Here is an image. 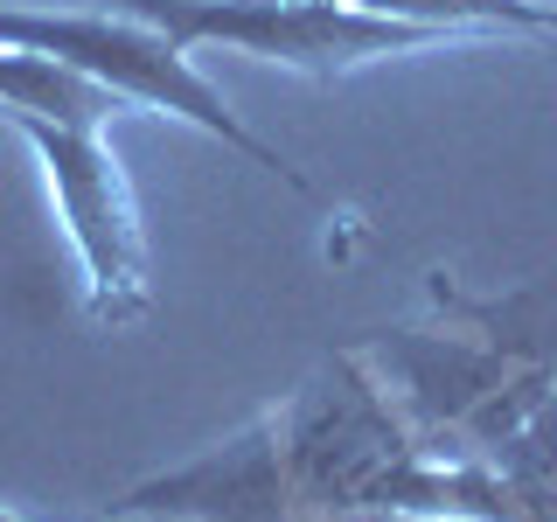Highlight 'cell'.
<instances>
[{
	"label": "cell",
	"instance_id": "5b68a950",
	"mask_svg": "<svg viewBox=\"0 0 557 522\" xmlns=\"http://www.w3.org/2000/svg\"><path fill=\"white\" fill-rule=\"evenodd\" d=\"M35 161L49 174L57 223L84 265V293L104 327H126L153 307V272H147V223H139L133 182L119 153L104 147L91 119H42V112H8Z\"/></svg>",
	"mask_w": 557,
	"mask_h": 522
},
{
	"label": "cell",
	"instance_id": "6da1fadb",
	"mask_svg": "<svg viewBox=\"0 0 557 522\" xmlns=\"http://www.w3.org/2000/svg\"><path fill=\"white\" fill-rule=\"evenodd\" d=\"M126 522H516L509 481L481 460H432L362 370L327 356L278 411L202 460L126 487Z\"/></svg>",
	"mask_w": 557,
	"mask_h": 522
},
{
	"label": "cell",
	"instance_id": "277c9868",
	"mask_svg": "<svg viewBox=\"0 0 557 522\" xmlns=\"http://www.w3.org/2000/svg\"><path fill=\"white\" fill-rule=\"evenodd\" d=\"M119 14L161 28L182 49H237L258 63H286L300 77H342L356 63L397 57V49L446 42V28L370 14L348 0H112Z\"/></svg>",
	"mask_w": 557,
	"mask_h": 522
},
{
	"label": "cell",
	"instance_id": "7a4b0ae2",
	"mask_svg": "<svg viewBox=\"0 0 557 522\" xmlns=\"http://www.w3.org/2000/svg\"><path fill=\"white\" fill-rule=\"evenodd\" d=\"M440 327H376L348 341L432 460H495L557 390V300H467L432 278Z\"/></svg>",
	"mask_w": 557,
	"mask_h": 522
},
{
	"label": "cell",
	"instance_id": "52a82bcc",
	"mask_svg": "<svg viewBox=\"0 0 557 522\" xmlns=\"http://www.w3.org/2000/svg\"><path fill=\"white\" fill-rule=\"evenodd\" d=\"M0 522H28V515H14V509H0Z\"/></svg>",
	"mask_w": 557,
	"mask_h": 522
},
{
	"label": "cell",
	"instance_id": "8992f818",
	"mask_svg": "<svg viewBox=\"0 0 557 522\" xmlns=\"http://www.w3.org/2000/svg\"><path fill=\"white\" fill-rule=\"evenodd\" d=\"M0 104L8 112H42V119H104L119 112V91H104V84L77 77V70L49 63V57H28V49H0Z\"/></svg>",
	"mask_w": 557,
	"mask_h": 522
},
{
	"label": "cell",
	"instance_id": "3957f363",
	"mask_svg": "<svg viewBox=\"0 0 557 522\" xmlns=\"http://www.w3.org/2000/svg\"><path fill=\"white\" fill-rule=\"evenodd\" d=\"M0 49L49 57V63L77 70V77L104 84V91H119L126 104L188 119V126H202L209 139H223L231 153H244L251 167H265L286 188L313 196V182L286 161V153L237 126V112L223 104V91L188 63V49L168 42L161 28L133 22V14H119V8H104V14H91V8H0Z\"/></svg>",
	"mask_w": 557,
	"mask_h": 522
}]
</instances>
